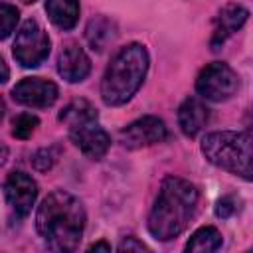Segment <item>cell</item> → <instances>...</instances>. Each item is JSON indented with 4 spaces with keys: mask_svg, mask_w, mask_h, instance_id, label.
<instances>
[{
    "mask_svg": "<svg viewBox=\"0 0 253 253\" xmlns=\"http://www.w3.org/2000/svg\"><path fill=\"white\" fill-rule=\"evenodd\" d=\"M36 229L53 251H75L85 229L83 204L65 190L43 198L36 213Z\"/></svg>",
    "mask_w": 253,
    "mask_h": 253,
    "instance_id": "6da1fadb",
    "label": "cell"
},
{
    "mask_svg": "<svg viewBox=\"0 0 253 253\" xmlns=\"http://www.w3.org/2000/svg\"><path fill=\"white\" fill-rule=\"evenodd\" d=\"M198 190L184 178L168 176L160 184L158 198L148 215V231L158 241L178 237L194 217Z\"/></svg>",
    "mask_w": 253,
    "mask_h": 253,
    "instance_id": "7a4b0ae2",
    "label": "cell"
},
{
    "mask_svg": "<svg viewBox=\"0 0 253 253\" xmlns=\"http://www.w3.org/2000/svg\"><path fill=\"white\" fill-rule=\"evenodd\" d=\"M148 51L140 43L121 47L101 79V99L109 107H121L132 99L148 71Z\"/></svg>",
    "mask_w": 253,
    "mask_h": 253,
    "instance_id": "3957f363",
    "label": "cell"
},
{
    "mask_svg": "<svg viewBox=\"0 0 253 253\" xmlns=\"http://www.w3.org/2000/svg\"><path fill=\"white\" fill-rule=\"evenodd\" d=\"M204 156L217 168L251 180V134L221 130L202 138Z\"/></svg>",
    "mask_w": 253,
    "mask_h": 253,
    "instance_id": "277c9868",
    "label": "cell"
},
{
    "mask_svg": "<svg viewBox=\"0 0 253 253\" xmlns=\"http://www.w3.org/2000/svg\"><path fill=\"white\" fill-rule=\"evenodd\" d=\"M237 89H239V77L223 61H213L206 65L196 79L198 95L213 103H223L231 99L237 93Z\"/></svg>",
    "mask_w": 253,
    "mask_h": 253,
    "instance_id": "5b68a950",
    "label": "cell"
},
{
    "mask_svg": "<svg viewBox=\"0 0 253 253\" xmlns=\"http://www.w3.org/2000/svg\"><path fill=\"white\" fill-rule=\"evenodd\" d=\"M49 45L47 32L36 20H26L16 34L12 53L22 67H38L47 59Z\"/></svg>",
    "mask_w": 253,
    "mask_h": 253,
    "instance_id": "8992f818",
    "label": "cell"
},
{
    "mask_svg": "<svg viewBox=\"0 0 253 253\" xmlns=\"http://www.w3.org/2000/svg\"><path fill=\"white\" fill-rule=\"evenodd\" d=\"M69 126V138L71 142L91 160H101L109 146H111V136L107 134V130L99 125V115H87L81 117L73 123L67 125Z\"/></svg>",
    "mask_w": 253,
    "mask_h": 253,
    "instance_id": "52a82bcc",
    "label": "cell"
},
{
    "mask_svg": "<svg viewBox=\"0 0 253 253\" xmlns=\"http://www.w3.org/2000/svg\"><path fill=\"white\" fill-rule=\"evenodd\" d=\"M166 138H168V128H166L164 121L158 117H152V115L132 121L119 132V142L128 150L150 146V144L162 142Z\"/></svg>",
    "mask_w": 253,
    "mask_h": 253,
    "instance_id": "ba28073f",
    "label": "cell"
},
{
    "mask_svg": "<svg viewBox=\"0 0 253 253\" xmlns=\"http://www.w3.org/2000/svg\"><path fill=\"white\" fill-rule=\"evenodd\" d=\"M4 198L16 217H26L38 198V184L30 174L16 170L4 182Z\"/></svg>",
    "mask_w": 253,
    "mask_h": 253,
    "instance_id": "9c48e42d",
    "label": "cell"
},
{
    "mask_svg": "<svg viewBox=\"0 0 253 253\" xmlns=\"http://www.w3.org/2000/svg\"><path fill=\"white\" fill-rule=\"evenodd\" d=\"M12 99L24 107L47 109L57 101V85L42 77H26L14 85Z\"/></svg>",
    "mask_w": 253,
    "mask_h": 253,
    "instance_id": "30bf717a",
    "label": "cell"
},
{
    "mask_svg": "<svg viewBox=\"0 0 253 253\" xmlns=\"http://www.w3.org/2000/svg\"><path fill=\"white\" fill-rule=\"evenodd\" d=\"M249 18V10L241 4H225L213 22L211 34V49H219L229 36H233Z\"/></svg>",
    "mask_w": 253,
    "mask_h": 253,
    "instance_id": "8fae6325",
    "label": "cell"
},
{
    "mask_svg": "<svg viewBox=\"0 0 253 253\" xmlns=\"http://www.w3.org/2000/svg\"><path fill=\"white\" fill-rule=\"evenodd\" d=\"M91 71V59L83 51V47L75 43H67L57 57V73L69 81V83H79L83 81Z\"/></svg>",
    "mask_w": 253,
    "mask_h": 253,
    "instance_id": "7c38bea8",
    "label": "cell"
},
{
    "mask_svg": "<svg viewBox=\"0 0 253 253\" xmlns=\"http://www.w3.org/2000/svg\"><path fill=\"white\" fill-rule=\"evenodd\" d=\"M210 121V109L198 97H188L178 109V125L186 136H196Z\"/></svg>",
    "mask_w": 253,
    "mask_h": 253,
    "instance_id": "4fadbf2b",
    "label": "cell"
},
{
    "mask_svg": "<svg viewBox=\"0 0 253 253\" xmlns=\"http://www.w3.org/2000/svg\"><path fill=\"white\" fill-rule=\"evenodd\" d=\"M45 12L53 26L71 30L79 20V0H45Z\"/></svg>",
    "mask_w": 253,
    "mask_h": 253,
    "instance_id": "5bb4252c",
    "label": "cell"
},
{
    "mask_svg": "<svg viewBox=\"0 0 253 253\" xmlns=\"http://www.w3.org/2000/svg\"><path fill=\"white\" fill-rule=\"evenodd\" d=\"M85 38L95 51H103L109 43H113L117 40V26L113 20H109L105 16H95L87 24Z\"/></svg>",
    "mask_w": 253,
    "mask_h": 253,
    "instance_id": "9a60e30c",
    "label": "cell"
},
{
    "mask_svg": "<svg viewBox=\"0 0 253 253\" xmlns=\"http://www.w3.org/2000/svg\"><path fill=\"white\" fill-rule=\"evenodd\" d=\"M221 233L211 227H200L198 231L192 233V237L186 243V251H200V253H210V251H217L221 247Z\"/></svg>",
    "mask_w": 253,
    "mask_h": 253,
    "instance_id": "2e32d148",
    "label": "cell"
},
{
    "mask_svg": "<svg viewBox=\"0 0 253 253\" xmlns=\"http://www.w3.org/2000/svg\"><path fill=\"white\" fill-rule=\"evenodd\" d=\"M18 20H20L18 8L8 2H0V42L6 40L16 30Z\"/></svg>",
    "mask_w": 253,
    "mask_h": 253,
    "instance_id": "e0dca14e",
    "label": "cell"
},
{
    "mask_svg": "<svg viewBox=\"0 0 253 253\" xmlns=\"http://www.w3.org/2000/svg\"><path fill=\"white\" fill-rule=\"evenodd\" d=\"M38 125H40V121H38L36 115L22 113V115H18V117L14 119V123H12V134H14L16 138L26 140V138H30V136L34 134V130H36Z\"/></svg>",
    "mask_w": 253,
    "mask_h": 253,
    "instance_id": "ac0fdd59",
    "label": "cell"
},
{
    "mask_svg": "<svg viewBox=\"0 0 253 253\" xmlns=\"http://www.w3.org/2000/svg\"><path fill=\"white\" fill-rule=\"evenodd\" d=\"M57 158H59V146L53 144V146H47V148H40L32 156V164H34L36 170L45 172V170H49L57 162Z\"/></svg>",
    "mask_w": 253,
    "mask_h": 253,
    "instance_id": "d6986e66",
    "label": "cell"
},
{
    "mask_svg": "<svg viewBox=\"0 0 253 253\" xmlns=\"http://www.w3.org/2000/svg\"><path fill=\"white\" fill-rule=\"evenodd\" d=\"M235 210H237V202H235L233 196H223V198L217 200V204H215V215L221 217V219L231 217V215L235 213Z\"/></svg>",
    "mask_w": 253,
    "mask_h": 253,
    "instance_id": "ffe728a7",
    "label": "cell"
},
{
    "mask_svg": "<svg viewBox=\"0 0 253 253\" xmlns=\"http://www.w3.org/2000/svg\"><path fill=\"white\" fill-rule=\"evenodd\" d=\"M117 249H119V251H148V247H146L142 241H138L136 237H126V239H123Z\"/></svg>",
    "mask_w": 253,
    "mask_h": 253,
    "instance_id": "44dd1931",
    "label": "cell"
},
{
    "mask_svg": "<svg viewBox=\"0 0 253 253\" xmlns=\"http://www.w3.org/2000/svg\"><path fill=\"white\" fill-rule=\"evenodd\" d=\"M8 77H10V69H8L6 61H4V59H2V55H0V83H6V81H8Z\"/></svg>",
    "mask_w": 253,
    "mask_h": 253,
    "instance_id": "7402d4cb",
    "label": "cell"
},
{
    "mask_svg": "<svg viewBox=\"0 0 253 253\" xmlns=\"http://www.w3.org/2000/svg\"><path fill=\"white\" fill-rule=\"evenodd\" d=\"M87 251H111V245H109V243H105V241H99V243L89 245V249H87Z\"/></svg>",
    "mask_w": 253,
    "mask_h": 253,
    "instance_id": "603a6c76",
    "label": "cell"
},
{
    "mask_svg": "<svg viewBox=\"0 0 253 253\" xmlns=\"http://www.w3.org/2000/svg\"><path fill=\"white\" fill-rule=\"evenodd\" d=\"M8 160V146L4 142H0V166H4Z\"/></svg>",
    "mask_w": 253,
    "mask_h": 253,
    "instance_id": "cb8c5ba5",
    "label": "cell"
},
{
    "mask_svg": "<svg viewBox=\"0 0 253 253\" xmlns=\"http://www.w3.org/2000/svg\"><path fill=\"white\" fill-rule=\"evenodd\" d=\"M4 115H6V105H4V99L0 97V123H2V119H4Z\"/></svg>",
    "mask_w": 253,
    "mask_h": 253,
    "instance_id": "d4e9b609",
    "label": "cell"
},
{
    "mask_svg": "<svg viewBox=\"0 0 253 253\" xmlns=\"http://www.w3.org/2000/svg\"><path fill=\"white\" fill-rule=\"evenodd\" d=\"M22 2H24V4H34L36 0H22Z\"/></svg>",
    "mask_w": 253,
    "mask_h": 253,
    "instance_id": "484cf974",
    "label": "cell"
}]
</instances>
